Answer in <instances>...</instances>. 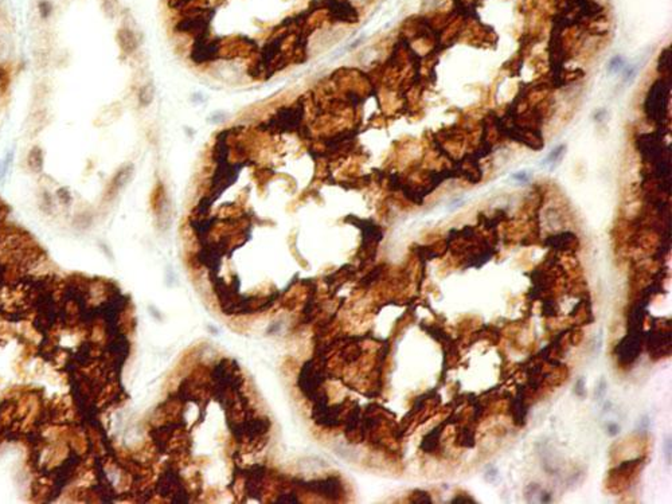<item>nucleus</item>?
I'll return each instance as SVG.
<instances>
[{
  "label": "nucleus",
  "mask_w": 672,
  "mask_h": 504,
  "mask_svg": "<svg viewBox=\"0 0 672 504\" xmlns=\"http://www.w3.org/2000/svg\"><path fill=\"white\" fill-rule=\"evenodd\" d=\"M134 168L132 164H127V166H124L123 168H120L117 171V173L113 177V181L111 183V187H109V191L111 193H117L121 189H124L125 186L131 182L132 176H133Z\"/></svg>",
  "instance_id": "nucleus-1"
},
{
  "label": "nucleus",
  "mask_w": 672,
  "mask_h": 504,
  "mask_svg": "<svg viewBox=\"0 0 672 504\" xmlns=\"http://www.w3.org/2000/svg\"><path fill=\"white\" fill-rule=\"evenodd\" d=\"M117 41H119V45L123 49V51H125L128 54H131V53H133L137 49V38H136L133 31L129 30V28L120 30L119 34H117Z\"/></svg>",
  "instance_id": "nucleus-2"
},
{
  "label": "nucleus",
  "mask_w": 672,
  "mask_h": 504,
  "mask_svg": "<svg viewBox=\"0 0 672 504\" xmlns=\"http://www.w3.org/2000/svg\"><path fill=\"white\" fill-rule=\"evenodd\" d=\"M217 51H218V46H217L214 42L198 43L195 47V50L192 53V58H194L196 62L208 61V59H211V58L217 54Z\"/></svg>",
  "instance_id": "nucleus-3"
},
{
  "label": "nucleus",
  "mask_w": 672,
  "mask_h": 504,
  "mask_svg": "<svg viewBox=\"0 0 672 504\" xmlns=\"http://www.w3.org/2000/svg\"><path fill=\"white\" fill-rule=\"evenodd\" d=\"M27 166L34 172H41L43 167V152L39 147H34L27 156Z\"/></svg>",
  "instance_id": "nucleus-4"
},
{
  "label": "nucleus",
  "mask_w": 672,
  "mask_h": 504,
  "mask_svg": "<svg viewBox=\"0 0 672 504\" xmlns=\"http://www.w3.org/2000/svg\"><path fill=\"white\" fill-rule=\"evenodd\" d=\"M331 10L334 12V15L340 20H351V18H353V14H355L352 7L344 2H334V4L331 6Z\"/></svg>",
  "instance_id": "nucleus-5"
},
{
  "label": "nucleus",
  "mask_w": 672,
  "mask_h": 504,
  "mask_svg": "<svg viewBox=\"0 0 672 504\" xmlns=\"http://www.w3.org/2000/svg\"><path fill=\"white\" fill-rule=\"evenodd\" d=\"M155 96V88L152 84H147L138 90V102L142 106H148L152 102Z\"/></svg>",
  "instance_id": "nucleus-6"
},
{
  "label": "nucleus",
  "mask_w": 672,
  "mask_h": 504,
  "mask_svg": "<svg viewBox=\"0 0 672 504\" xmlns=\"http://www.w3.org/2000/svg\"><path fill=\"white\" fill-rule=\"evenodd\" d=\"M605 392H607V381L601 378L598 382V385L595 387L594 391V400L595 401H603V398L605 397Z\"/></svg>",
  "instance_id": "nucleus-7"
},
{
  "label": "nucleus",
  "mask_w": 672,
  "mask_h": 504,
  "mask_svg": "<svg viewBox=\"0 0 672 504\" xmlns=\"http://www.w3.org/2000/svg\"><path fill=\"white\" fill-rule=\"evenodd\" d=\"M563 151H564V147H563V146L557 147V148H555V150H553V151H551V152H550L549 155H547V158H546L545 163H547V164H551V163L557 162L558 159L561 158V155L563 154Z\"/></svg>",
  "instance_id": "nucleus-8"
},
{
  "label": "nucleus",
  "mask_w": 672,
  "mask_h": 504,
  "mask_svg": "<svg viewBox=\"0 0 672 504\" xmlns=\"http://www.w3.org/2000/svg\"><path fill=\"white\" fill-rule=\"evenodd\" d=\"M39 11H41L43 18H47L51 14V11H53V6L49 2H41L39 3Z\"/></svg>",
  "instance_id": "nucleus-9"
},
{
  "label": "nucleus",
  "mask_w": 672,
  "mask_h": 504,
  "mask_svg": "<svg viewBox=\"0 0 672 504\" xmlns=\"http://www.w3.org/2000/svg\"><path fill=\"white\" fill-rule=\"evenodd\" d=\"M576 387H577V389H576V392H577V395H580V397H585V394H586V392H585V385H584V379H580V381L577 382V386H576Z\"/></svg>",
  "instance_id": "nucleus-10"
},
{
  "label": "nucleus",
  "mask_w": 672,
  "mask_h": 504,
  "mask_svg": "<svg viewBox=\"0 0 672 504\" xmlns=\"http://www.w3.org/2000/svg\"><path fill=\"white\" fill-rule=\"evenodd\" d=\"M664 450H665V457H667V461H668L669 464V462H671V441H669V439L665 440Z\"/></svg>",
  "instance_id": "nucleus-11"
},
{
  "label": "nucleus",
  "mask_w": 672,
  "mask_h": 504,
  "mask_svg": "<svg viewBox=\"0 0 672 504\" xmlns=\"http://www.w3.org/2000/svg\"><path fill=\"white\" fill-rule=\"evenodd\" d=\"M514 177H515V179H516V181H520V182H526V181H527V179H528V173H527V172H526V171H522V172H518V173H515V175H514Z\"/></svg>",
  "instance_id": "nucleus-12"
},
{
  "label": "nucleus",
  "mask_w": 672,
  "mask_h": 504,
  "mask_svg": "<svg viewBox=\"0 0 672 504\" xmlns=\"http://www.w3.org/2000/svg\"><path fill=\"white\" fill-rule=\"evenodd\" d=\"M608 429H609V435L611 436H616L618 433V430H620V427H618V425H616V423H609Z\"/></svg>",
  "instance_id": "nucleus-13"
},
{
  "label": "nucleus",
  "mask_w": 672,
  "mask_h": 504,
  "mask_svg": "<svg viewBox=\"0 0 672 504\" xmlns=\"http://www.w3.org/2000/svg\"><path fill=\"white\" fill-rule=\"evenodd\" d=\"M621 66V61H620V58H616V59H612L611 62V67H613L615 70H617L618 67Z\"/></svg>",
  "instance_id": "nucleus-14"
},
{
  "label": "nucleus",
  "mask_w": 672,
  "mask_h": 504,
  "mask_svg": "<svg viewBox=\"0 0 672 504\" xmlns=\"http://www.w3.org/2000/svg\"><path fill=\"white\" fill-rule=\"evenodd\" d=\"M187 2H190V0H175V3H178V4H185V3H187Z\"/></svg>",
  "instance_id": "nucleus-15"
}]
</instances>
